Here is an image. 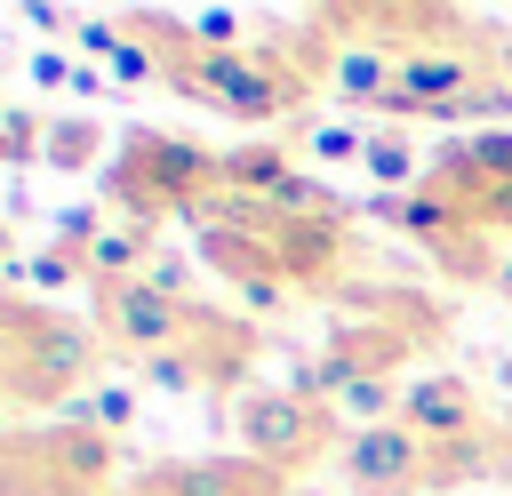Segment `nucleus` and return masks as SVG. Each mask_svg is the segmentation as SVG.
I'll return each instance as SVG.
<instances>
[{"label":"nucleus","mask_w":512,"mask_h":496,"mask_svg":"<svg viewBox=\"0 0 512 496\" xmlns=\"http://www.w3.org/2000/svg\"><path fill=\"white\" fill-rule=\"evenodd\" d=\"M136 376H144L152 392H176V400L208 384V368H200V352H184V344H176V352H152V360H136Z\"/></svg>","instance_id":"nucleus-16"},{"label":"nucleus","mask_w":512,"mask_h":496,"mask_svg":"<svg viewBox=\"0 0 512 496\" xmlns=\"http://www.w3.org/2000/svg\"><path fill=\"white\" fill-rule=\"evenodd\" d=\"M360 168H368V176H376V184H384L392 200H400V184H416V176H424V160H416V152H408L400 136H368Z\"/></svg>","instance_id":"nucleus-15"},{"label":"nucleus","mask_w":512,"mask_h":496,"mask_svg":"<svg viewBox=\"0 0 512 496\" xmlns=\"http://www.w3.org/2000/svg\"><path fill=\"white\" fill-rule=\"evenodd\" d=\"M368 136L360 128H312V160H360Z\"/></svg>","instance_id":"nucleus-19"},{"label":"nucleus","mask_w":512,"mask_h":496,"mask_svg":"<svg viewBox=\"0 0 512 496\" xmlns=\"http://www.w3.org/2000/svg\"><path fill=\"white\" fill-rule=\"evenodd\" d=\"M32 88H80V96H88L96 80H88V72H80L64 48H40V56H32Z\"/></svg>","instance_id":"nucleus-18"},{"label":"nucleus","mask_w":512,"mask_h":496,"mask_svg":"<svg viewBox=\"0 0 512 496\" xmlns=\"http://www.w3.org/2000/svg\"><path fill=\"white\" fill-rule=\"evenodd\" d=\"M376 216L384 224H400V232H416V240H448L456 232V200H440V192H408V200H376Z\"/></svg>","instance_id":"nucleus-14"},{"label":"nucleus","mask_w":512,"mask_h":496,"mask_svg":"<svg viewBox=\"0 0 512 496\" xmlns=\"http://www.w3.org/2000/svg\"><path fill=\"white\" fill-rule=\"evenodd\" d=\"M336 416H344L352 432H368V424H392V416H400V392H392V368H360V376L344 384V400H336Z\"/></svg>","instance_id":"nucleus-13"},{"label":"nucleus","mask_w":512,"mask_h":496,"mask_svg":"<svg viewBox=\"0 0 512 496\" xmlns=\"http://www.w3.org/2000/svg\"><path fill=\"white\" fill-rule=\"evenodd\" d=\"M504 472H512V464H504Z\"/></svg>","instance_id":"nucleus-28"},{"label":"nucleus","mask_w":512,"mask_h":496,"mask_svg":"<svg viewBox=\"0 0 512 496\" xmlns=\"http://www.w3.org/2000/svg\"><path fill=\"white\" fill-rule=\"evenodd\" d=\"M328 408H312L296 384H248L240 400H232V440H240V456L248 464H264V472H304L320 448H328Z\"/></svg>","instance_id":"nucleus-2"},{"label":"nucleus","mask_w":512,"mask_h":496,"mask_svg":"<svg viewBox=\"0 0 512 496\" xmlns=\"http://www.w3.org/2000/svg\"><path fill=\"white\" fill-rule=\"evenodd\" d=\"M72 40H80L88 56H112V48H120V24H104V16H88V24H72Z\"/></svg>","instance_id":"nucleus-22"},{"label":"nucleus","mask_w":512,"mask_h":496,"mask_svg":"<svg viewBox=\"0 0 512 496\" xmlns=\"http://www.w3.org/2000/svg\"><path fill=\"white\" fill-rule=\"evenodd\" d=\"M88 360H96V344L80 320L0 304V384L16 408H64V392L88 376Z\"/></svg>","instance_id":"nucleus-1"},{"label":"nucleus","mask_w":512,"mask_h":496,"mask_svg":"<svg viewBox=\"0 0 512 496\" xmlns=\"http://www.w3.org/2000/svg\"><path fill=\"white\" fill-rule=\"evenodd\" d=\"M392 80H400V56H384V40H344V48L328 56V88H336L344 104H376V112H384Z\"/></svg>","instance_id":"nucleus-10"},{"label":"nucleus","mask_w":512,"mask_h":496,"mask_svg":"<svg viewBox=\"0 0 512 496\" xmlns=\"http://www.w3.org/2000/svg\"><path fill=\"white\" fill-rule=\"evenodd\" d=\"M8 408H16V400H8V384H0V424H8Z\"/></svg>","instance_id":"nucleus-27"},{"label":"nucleus","mask_w":512,"mask_h":496,"mask_svg":"<svg viewBox=\"0 0 512 496\" xmlns=\"http://www.w3.org/2000/svg\"><path fill=\"white\" fill-rule=\"evenodd\" d=\"M184 328H192V304L160 296L152 280L104 288V336H112L120 352H136V360H152V352H176V344H184Z\"/></svg>","instance_id":"nucleus-5"},{"label":"nucleus","mask_w":512,"mask_h":496,"mask_svg":"<svg viewBox=\"0 0 512 496\" xmlns=\"http://www.w3.org/2000/svg\"><path fill=\"white\" fill-rule=\"evenodd\" d=\"M152 256H160V232H152V224H104V232H96V248L80 256V272H88V280H96V296H104V288L144 280V272H152Z\"/></svg>","instance_id":"nucleus-9"},{"label":"nucleus","mask_w":512,"mask_h":496,"mask_svg":"<svg viewBox=\"0 0 512 496\" xmlns=\"http://www.w3.org/2000/svg\"><path fill=\"white\" fill-rule=\"evenodd\" d=\"M144 280H152V288H160V296H176V304H184V288H192V264H184V256H168V248H160V256H152V272H144Z\"/></svg>","instance_id":"nucleus-21"},{"label":"nucleus","mask_w":512,"mask_h":496,"mask_svg":"<svg viewBox=\"0 0 512 496\" xmlns=\"http://www.w3.org/2000/svg\"><path fill=\"white\" fill-rule=\"evenodd\" d=\"M24 24H32V32H64L72 16H64V8H48V0H32V8H24Z\"/></svg>","instance_id":"nucleus-25"},{"label":"nucleus","mask_w":512,"mask_h":496,"mask_svg":"<svg viewBox=\"0 0 512 496\" xmlns=\"http://www.w3.org/2000/svg\"><path fill=\"white\" fill-rule=\"evenodd\" d=\"M496 288H512V256H504V264H496Z\"/></svg>","instance_id":"nucleus-26"},{"label":"nucleus","mask_w":512,"mask_h":496,"mask_svg":"<svg viewBox=\"0 0 512 496\" xmlns=\"http://www.w3.org/2000/svg\"><path fill=\"white\" fill-rule=\"evenodd\" d=\"M144 496H152V488H144Z\"/></svg>","instance_id":"nucleus-29"},{"label":"nucleus","mask_w":512,"mask_h":496,"mask_svg":"<svg viewBox=\"0 0 512 496\" xmlns=\"http://www.w3.org/2000/svg\"><path fill=\"white\" fill-rule=\"evenodd\" d=\"M400 424L416 432V440H432V448H464L472 432H480V400H472V384L464 376H416L408 392H400Z\"/></svg>","instance_id":"nucleus-6"},{"label":"nucleus","mask_w":512,"mask_h":496,"mask_svg":"<svg viewBox=\"0 0 512 496\" xmlns=\"http://www.w3.org/2000/svg\"><path fill=\"white\" fill-rule=\"evenodd\" d=\"M424 472H432V440H416L400 416L368 424V432H344V480L360 496H408Z\"/></svg>","instance_id":"nucleus-4"},{"label":"nucleus","mask_w":512,"mask_h":496,"mask_svg":"<svg viewBox=\"0 0 512 496\" xmlns=\"http://www.w3.org/2000/svg\"><path fill=\"white\" fill-rule=\"evenodd\" d=\"M96 152V128L88 120H72V128H48V160H88Z\"/></svg>","instance_id":"nucleus-20"},{"label":"nucleus","mask_w":512,"mask_h":496,"mask_svg":"<svg viewBox=\"0 0 512 496\" xmlns=\"http://www.w3.org/2000/svg\"><path fill=\"white\" fill-rule=\"evenodd\" d=\"M392 88H400V96H416V104H424L432 120H448V112H456V104H464L472 88H488V80H480L472 48H408V56H400V80H392Z\"/></svg>","instance_id":"nucleus-8"},{"label":"nucleus","mask_w":512,"mask_h":496,"mask_svg":"<svg viewBox=\"0 0 512 496\" xmlns=\"http://www.w3.org/2000/svg\"><path fill=\"white\" fill-rule=\"evenodd\" d=\"M48 456H56V480H64V488H96V480L112 472V440H104V432H72V424H56Z\"/></svg>","instance_id":"nucleus-12"},{"label":"nucleus","mask_w":512,"mask_h":496,"mask_svg":"<svg viewBox=\"0 0 512 496\" xmlns=\"http://www.w3.org/2000/svg\"><path fill=\"white\" fill-rule=\"evenodd\" d=\"M72 272H80V256H64V248H48V256H32V280H40V288H64Z\"/></svg>","instance_id":"nucleus-23"},{"label":"nucleus","mask_w":512,"mask_h":496,"mask_svg":"<svg viewBox=\"0 0 512 496\" xmlns=\"http://www.w3.org/2000/svg\"><path fill=\"white\" fill-rule=\"evenodd\" d=\"M152 496H288V480L248 456H184L152 472Z\"/></svg>","instance_id":"nucleus-7"},{"label":"nucleus","mask_w":512,"mask_h":496,"mask_svg":"<svg viewBox=\"0 0 512 496\" xmlns=\"http://www.w3.org/2000/svg\"><path fill=\"white\" fill-rule=\"evenodd\" d=\"M168 80L184 88V96H200L208 112H224V120H248V128H264V120H280L288 112V72L272 64V56H248V48H224V56H184V64H168Z\"/></svg>","instance_id":"nucleus-3"},{"label":"nucleus","mask_w":512,"mask_h":496,"mask_svg":"<svg viewBox=\"0 0 512 496\" xmlns=\"http://www.w3.org/2000/svg\"><path fill=\"white\" fill-rule=\"evenodd\" d=\"M80 400H88V424H96V432H104V440H112V432H128V424H136V392H128V384H88V392H80Z\"/></svg>","instance_id":"nucleus-17"},{"label":"nucleus","mask_w":512,"mask_h":496,"mask_svg":"<svg viewBox=\"0 0 512 496\" xmlns=\"http://www.w3.org/2000/svg\"><path fill=\"white\" fill-rule=\"evenodd\" d=\"M288 176H296V160H288L280 144H232V152H216V184H232V192L272 200Z\"/></svg>","instance_id":"nucleus-11"},{"label":"nucleus","mask_w":512,"mask_h":496,"mask_svg":"<svg viewBox=\"0 0 512 496\" xmlns=\"http://www.w3.org/2000/svg\"><path fill=\"white\" fill-rule=\"evenodd\" d=\"M472 216H488V224H512V176H504V184H488V192L472 200Z\"/></svg>","instance_id":"nucleus-24"}]
</instances>
